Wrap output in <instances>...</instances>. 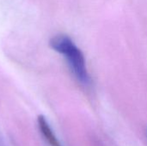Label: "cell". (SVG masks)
<instances>
[{"label": "cell", "mask_w": 147, "mask_h": 146, "mask_svg": "<svg viewBox=\"0 0 147 146\" xmlns=\"http://www.w3.org/2000/svg\"><path fill=\"white\" fill-rule=\"evenodd\" d=\"M51 47L63 55L72 71L74 77L84 85H89L90 82L86 62L82 51L74 41L67 35L59 34L54 36L50 41Z\"/></svg>", "instance_id": "1"}, {"label": "cell", "mask_w": 147, "mask_h": 146, "mask_svg": "<svg viewBox=\"0 0 147 146\" xmlns=\"http://www.w3.org/2000/svg\"><path fill=\"white\" fill-rule=\"evenodd\" d=\"M37 124H38V127L39 130L42 135V137L44 138V139L46 140V142L48 144L49 146H61L59 139H57V137L55 136L52 127L50 126L48 121L47 120V119L42 116L40 115L37 119Z\"/></svg>", "instance_id": "2"}]
</instances>
